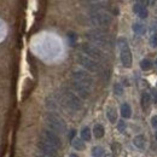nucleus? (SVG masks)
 I'll return each mask as SVG.
<instances>
[{
    "label": "nucleus",
    "instance_id": "obj_1",
    "mask_svg": "<svg viewBox=\"0 0 157 157\" xmlns=\"http://www.w3.org/2000/svg\"><path fill=\"white\" fill-rule=\"evenodd\" d=\"M46 123L50 127V131L52 132H57V133H64L67 129L65 122L62 118L55 115V114H48L46 116Z\"/></svg>",
    "mask_w": 157,
    "mask_h": 157
},
{
    "label": "nucleus",
    "instance_id": "obj_2",
    "mask_svg": "<svg viewBox=\"0 0 157 157\" xmlns=\"http://www.w3.org/2000/svg\"><path fill=\"white\" fill-rule=\"evenodd\" d=\"M118 44H120V47H121V63L124 68H131L132 65V53H131V50L127 45V41L126 39H120L118 40Z\"/></svg>",
    "mask_w": 157,
    "mask_h": 157
},
{
    "label": "nucleus",
    "instance_id": "obj_3",
    "mask_svg": "<svg viewBox=\"0 0 157 157\" xmlns=\"http://www.w3.org/2000/svg\"><path fill=\"white\" fill-rule=\"evenodd\" d=\"M91 22L98 27H106L111 23V16L103 11H96L91 15Z\"/></svg>",
    "mask_w": 157,
    "mask_h": 157
},
{
    "label": "nucleus",
    "instance_id": "obj_4",
    "mask_svg": "<svg viewBox=\"0 0 157 157\" xmlns=\"http://www.w3.org/2000/svg\"><path fill=\"white\" fill-rule=\"evenodd\" d=\"M78 62L83 67V68H86V69H87L88 71H91V73H97V71L99 70V64L94 60V59L90 58L88 56L78 55Z\"/></svg>",
    "mask_w": 157,
    "mask_h": 157
},
{
    "label": "nucleus",
    "instance_id": "obj_5",
    "mask_svg": "<svg viewBox=\"0 0 157 157\" xmlns=\"http://www.w3.org/2000/svg\"><path fill=\"white\" fill-rule=\"evenodd\" d=\"M41 136H42V138H44V139H42L44 141L51 144V145L55 146L56 149H60V147H62L60 138H59L55 132H52V131H50V129H47V131H42Z\"/></svg>",
    "mask_w": 157,
    "mask_h": 157
},
{
    "label": "nucleus",
    "instance_id": "obj_6",
    "mask_svg": "<svg viewBox=\"0 0 157 157\" xmlns=\"http://www.w3.org/2000/svg\"><path fill=\"white\" fill-rule=\"evenodd\" d=\"M82 51L88 55V57L92 59H103L104 58V53L99 50L97 46L91 45V44H83L82 45Z\"/></svg>",
    "mask_w": 157,
    "mask_h": 157
},
{
    "label": "nucleus",
    "instance_id": "obj_7",
    "mask_svg": "<svg viewBox=\"0 0 157 157\" xmlns=\"http://www.w3.org/2000/svg\"><path fill=\"white\" fill-rule=\"evenodd\" d=\"M73 78L76 82H80V83H82L87 87H91L92 83H93V78H91V75L87 71H83V70H76L73 74Z\"/></svg>",
    "mask_w": 157,
    "mask_h": 157
},
{
    "label": "nucleus",
    "instance_id": "obj_8",
    "mask_svg": "<svg viewBox=\"0 0 157 157\" xmlns=\"http://www.w3.org/2000/svg\"><path fill=\"white\" fill-rule=\"evenodd\" d=\"M38 147L39 150L42 152V155H46L48 157H57L58 156V149H56L55 146H52L51 144L41 140L38 143Z\"/></svg>",
    "mask_w": 157,
    "mask_h": 157
},
{
    "label": "nucleus",
    "instance_id": "obj_9",
    "mask_svg": "<svg viewBox=\"0 0 157 157\" xmlns=\"http://www.w3.org/2000/svg\"><path fill=\"white\" fill-rule=\"evenodd\" d=\"M87 38L91 40V41H93L94 44L99 45V46H108L109 45L108 36L105 34L100 33V32H91V33H88Z\"/></svg>",
    "mask_w": 157,
    "mask_h": 157
},
{
    "label": "nucleus",
    "instance_id": "obj_10",
    "mask_svg": "<svg viewBox=\"0 0 157 157\" xmlns=\"http://www.w3.org/2000/svg\"><path fill=\"white\" fill-rule=\"evenodd\" d=\"M64 98H65V103H67L71 109L78 110V109L81 108V101H80V99H78V97L75 93L67 91V92L64 93Z\"/></svg>",
    "mask_w": 157,
    "mask_h": 157
},
{
    "label": "nucleus",
    "instance_id": "obj_11",
    "mask_svg": "<svg viewBox=\"0 0 157 157\" xmlns=\"http://www.w3.org/2000/svg\"><path fill=\"white\" fill-rule=\"evenodd\" d=\"M73 86H74V90L76 91V93L81 98L87 99L90 97V87H87V86H85L80 82H76V81L73 83Z\"/></svg>",
    "mask_w": 157,
    "mask_h": 157
},
{
    "label": "nucleus",
    "instance_id": "obj_12",
    "mask_svg": "<svg viewBox=\"0 0 157 157\" xmlns=\"http://www.w3.org/2000/svg\"><path fill=\"white\" fill-rule=\"evenodd\" d=\"M106 116H108V120L111 123L117 122V111H116V109L114 106H109L106 109Z\"/></svg>",
    "mask_w": 157,
    "mask_h": 157
},
{
    "label": "nucleus",
    "instance_id": "obj_13",
    "mask_svg": "<svg viewBox=\"0 0 157 157\" xmlns=\"http://www.w3.org/2000/svg\"><path fill=\"white\" fill-rule=\"evenodd\" d=\"M71 145H73L74 149H76L78 151L85 150V147H86V144H85V141H83L81 138H75V139H73V140H71Z\"/></svg>",
    "mask_w": 157,
    "mask_h": 157
},
{
    "label": "nucleus",
    "instance_id": "obj_14",
    "mask_svg": "<svg viewBox=\"0 0 157 157\" xmlns=\"http://www.w3.org/2000/svg\"><path fill=\"white\" fill-rule=\"evenodd\" d=\"M132 115V110H131V106L129 104L124 103L121 105V116L123 118H129Z\"/></svg>",
    "mask_w": 157,
    "mask_h": 157
},
{
    "label": "nucleus",
    "instance_id": "obj_15",
    "mask_svg": "<svg viewBox=\"0 0 157 157\" xmlns=\"http://www.w3.org/2000/svg\"><path fill=\"white\" fill-rule=\"evenodd\" d=\"M133 144L137 146L138 149H144L145 145H146V139L144 136H137V137L133 139Z\"/></svg>",
    "mask_w": 157,
    "mask_h": 157
},
{
    "label": "nucleus",
    "instance_id": "obj_16",
    "mask_svg": "<svg viewBox=\"0 0 157 157\" xmlns=\"http://www.w3.org/2000/svg\"><path fill=\"white\" fill-rule=\"evenodd\" d=\"M93 134H94V137L98 138V139L104 137V134H105L104 126H101V124H96L94 128H93Z\"/></svg>",
    "mask_w": 157,
    "mask_h": 157
},
{
    "label": "nucleus",
    "instance_id": "obj_17",
    "mask_svg": "<svg viewBox=\"0 0 157 157\" xmlns=\"http://www.w3.org/2000/svg\"><path fill=\"white\" fill-rule=\"evenodd\" d=\"M150 104H151V97H150V94L143 93V96H141V106H143V109H145V110L149 109Z\"/></svg>",
    "mask_w": 157,
    "mask_h": 157
},
{
    "label": "nucleus",
    "instance_id": "obj_18",
    "mask_svg": "<svg viewBox=\"0 0 157 157\" xmlns=\"http://www.w3.org/2000/svg\"><path fill=\"white\" fill-rule=\"evenodd\" d=\"M81 139L83 141H90L91 140V129L88 127H85L81 129Z\"/></svg>",
    "mask_w": 157,
    "mask_h": 157
},
{
    "label": "nucleus",
    "instance_id": "obj_19",
    "mask_svg": "<svg viewBox=\"0 0 157 157\" xmlns=\"http://www.w3.org/2000/svg\"><path fill=\"white\" fill-rule=\"evenodd\" d=\"M133 30H134V33L141 35V34H144V33L146 32V28H145V25L141 24V23H134V24H133Z\"/></svg>",
    "mask_w": 157,
    "mask_h": 157
},
{
    "label": "nucleus",
    "instance_id": "obj_20",
    "mask_svg": "<svg viewBox=\"0 0 157 157\" xmlns=\"http://www.w3.org/2000/svg\"><path fill=\"white\" fill-rule=\"evenodd\" d=\"M151 67H152V63H151V60H149V59H143V60L140 62V68H141V70H144V71L150 70Z\"/></svg>",
    "mask_w": 157,
    "mask_h": 157
},
{
    "label": "nucleus",
    "instance_id": "obj_21",
    "mask_svg": "<svg viewBox=\"0 0 157 157\" xmlns=\"http://www.w3.org/2000/svg\"><path fill=\"white\" fill-rule=\"evenodd\" d=\"M92 155L93 157H103L104 156V149L100 146H94L92 149Z\"/></svg>",
    "mask_w": 157,
    "mask_h": 157
},
{
    "label": "nucleus",
    "instance_id": "obj_22",
    "mask_svg": "<svg viewBox=\"0 0 157 157\" xmlns=\"http://www.w3.org/2000/svg\"><path fill=\"white\" fill-rule=\"evenodd\" d=\"M144 7H145V6H144V2L138 1V2H136V4H134V6H133V11H134V12L138 15V13H139V12H140V11H141Z\"/></svg>",
    "mask_w": 157,
    "mask_h": 157
},
{
    "label": "nucleus",
    "instance_id": "obj_23",
    "mask_svg": "<svg viewBox=\"0 0 157 157\" xmlns=\"http://www.w3.org/2000/svg\"><path fill=\"white\" fill-rule=\"evenodd\" d=\"M114 93H115L116 96H121V94H123V87H122L120 83H116V85L114 86Z\"/></svg>",
    "mask_w": 157,
    "mask_h": 157
},
{
    "label": "nucleus",
    "instance_id": "obj_24",
    "mask_svg": "<svg viewBox=\"0 0 157 157\" xmlns=\"http://www.w3.org/2000/svg\"><path fill=\"white\" fill-rule=\"evenodd\" d=\"M147 15H149V12H147V9H146V7H144V9L138 13V16H139L140 18H146Z\"/></svg>",
    "mask_w": 157,
    "mask_h": 157
},
{
    "label": "nucleus",
    "instance_id": "obj_25",
    "mask_svg": "<svg viewBox=\"0 0 157 157\" xmlns=\"http://www.w3.org/2000/svg\"><path fill=\"white\" fill-rule=\"evenodd\" d=\"M69 40H70V44L71 45H74L75 42H76V39H78V36H76V34H74V33H69Z\"/></svg>",
    "mask_w": 157,
    "mask_h": 157
},
{
    "label": "nucleus",
    "instance_id": "obj_26",
    "mask_svg": "<svg viewBox=\"0 0 157 157\" xmlns=\"http://www.w3.org/2000/svg\"><path fill=\"white\" fill-rule=\"evenodd\" d=\"M113 151H115V154H120L121 151V145L120 144H113Z\"/></svg>",
    "mask_w": 157,
    "mask_h": 157
},
{
    "label": "nucleus",
    "instance_id": "obj_27",
    "mask_svg": "<svg viewBox=\"0 0 157 157\" xmlns=\"http://www.w3.org/2000/svg\"><path fill=\"white\" fill-rule=\"evenodd\" d=\"M151 45H152L154 47H157V33L151 36Z\"/></svg>",
    "mask_w": 157,
    "mask_h": 157
},
{
    "label": "nucleus",
    "instance_id": "obj_28",
    "mask_svg": "<svg viewBox=\"0 0 157 157\" xmlns=\"http://www.w3.org/2000/svg\"><path fill=\"white\" fill-rule=\"evenodd\" d=\"M118 131H120V132H123V131H124V128H126V123H124V122H123V121H120V122H118Z\"/></svg>",
    "mask_w": 157,
    "mask_h": 157
},
{
    "label": "nucleus",
    "instance_id": "obj_29",
    "mask_svg": "<svg viewBox=\"0 0 157 157\" xmlns=\"http://www.w3.org/2000/svg\"><path fill=\"white\" fill-rule=\"evenodd\" d=\"M151 126H152L154 128H157V115L151 117Z\"/></svg>",
    "mask_w": 157,
    "mask_h": 157
},
{
    "label": "nucleus",
    "instance_id": "obj_30",
    "mask_svg": "<svg viewBox=\"0 0 157 157\" xmlns=\"http://www.w3.org/2000/svg\"><path fill=\"white\" fill-rule=\"evenodd\" d=\"M74 136H75V131L73 129V131L70 132V136H69V138H70V140H73V139H74Z\"/></svg>",
    "mask_w": 157,
    "mask_h": 157
},
{
    "label": "nucleus",
    "instance_id": "obj_31",
    "mask_svg": "<svg viewBox=\"0 0 157 157\" xmlns=\"http://www.w3.org/2000/svg\"><path fill=\"white\" fill-rule=\"evenodd\" d=\"M36 157H48V156H46V155H36Z\"/></svg>",
    "mask_w": 157,
    "mask_h": 157
},
{
    "label": "nucleus",
    "instance_id": "obj_32",
    "mask_svg": "<svg viewBox=\"0 0 157 157\" xmlns=\"http://www.w3.org/2000/svg\"><path fill=\"white\" fill-rule=\"evenodd\" d=\"M69 157H78V155H75V154H73V155H70Z\"/></svg>",
    "mask_w": 157,
    "mask_h": 157
},
{
    "label": "nucleus",
    "instance_id": "obj_33",
    "mask_svg": "<svg viewBox=\"0 0 157 157\" xmlns=\"http://www.w3.org/2000/svg\"><path fill=\"white\" fill-rule=\"evenodd\" d=\"M105 157H113L111 155H108V156H105Z\"/></svg>",
    "mask_w": 157,
    "mask_h": 157
},
{
    "label": "nucleus",
    "instance_id": "obj_34",
    "mask_svg": "<svg viewBox=\"0 0 157 157\" xmlns=\"http://www.w3.org/2000/svg\"><path fill=\"white\" fill-rule=\"evenodd\" d=\"M155 96H156V97H157V92H155Z\"/></svg>",
    "mask_w": 157,
    "mask_h": 157
},
{
    "label": "nucleus",
    "instance_id": "obj_35",
    "mask_svg": "<svg viewBox=\"0 0 157 157\" xmlns=\"http://www.w3.org/2000/svg\"><path fill=\"white\" fill-rule=\"evenodd\" d=\"M156 140H157V132H156Z\"/></svg>",
    "mask_w": 157,
    "mask_h": 157
},
{
    "label": "nucleus",
    "instance_id": "obj_36",
    "mask_svg": "<svg viewBox=\"0 0 157 157\" xmlns=\"http://www.w3.org/2000/svg\"><path fill=\"white\" fill-rule=\"evenodd\" d=\"M156 64H157V60H156Z\"/></svg>",
    "mask_w": 157,
    "mask_h": 157
}]
</instances>
